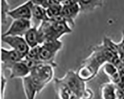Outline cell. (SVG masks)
<instances>
[{"instance_id": "obj_1", "label": "cell", "mask_w": 124, "mask_h": 99, "mask_svg": "<svg viewBox=\"0 0 124 99\" xmlns=\"http://www.w3.org/2000/svg\"><path fill=\"white\" fill-rule=\"evenodd\" d=\"M37 28L40 45L58 40L62 36L72 32V29L66 21H56L50 19L41 22Z\"/></svg>"}, {"instance_id": "obj_2", "label": "cell", "mask_w": 124, "mask_h": 99, "mask_svg": "<svg viewBox=\"0 0 124 99\" xmlns=\"http://www.w3.org/2000/svg\"><path fill=\"white\" fill-rule=\"evenodd\" d=\"M53 67L52 65L44 63L31 70L29 76L37 87L38 93L52 80L54 76Z\"/></svg>"}, {"instance_id": "obj_3", "label": "cell", "mask_w": 124, "mask_h": 99, "mask_svg": "<svg viewBox=\"0 0 124 99\" xmlns=\"http://www.w3.org/2000/svg\"><path fill=\"white\" fill-rule=\"evenodd\" d=\"M63 43L59 40L54 41L47 42L41 45L39 55V61L52 64L55 67L56 64L54 62L57 53L60 50Z\"/></svg>"}, {"instance_id": "obj_4", "label": "cell", "mask_w": 124, "mask_h": 99, "mask_svg": "<svg viewBox=\"0 0 124 99\" xmlns=\"http://www.w3.org/2000/svg\"><path fill=\"white\" fill-rule=\"evenodd\" d=\"M2 41L17 52L23 59L28 53L30 48L25 39L20 36H2Z\"/></svg>"}, {"instance_id": "obj_5", "label": "cell", "mask_w": 124, "mask_h": 99, "mask_svg": "<svg viewBox=\"0 0 124 99\" xmlns=\"http://www.w3.org/2000/svg\"><path fill=\"white\" fill-rule=\"evenodd\" d=\"M31 27V22L29 20H14L7 31L3 34L2 36L23 37Z\"/></svg>"}, {"instance_id": "obj_6", "label": "cell", "mask_w": 124, "mask_h": 99, "mask_svg": "<svg viewBox=\"0 0 124 99\" xmlns=\"http://www.w3.org/2000/svg\"><path fill=\"white\" fill-rule=\"evenodd\" d=\"M59 80L64 82L65 85L70 91L76 94H81L84 90L85 84L84 81L80 79L78 75L73 71H69L62 80Z\"/></svg>"}, {"instance_id": "obj_7", "label": "cell", "mask_w": 124, "mask_h": 99, "mask_svg": "<svg viewBox=\"0 0 124 99\" xmlns=\"http://www.w3.org/2000/svg\"><path fill=\"white\" fill-rule=\"evenodd\" d=\"M33 5L32 1L25 2L15 8L9 10L8 15L14 20L26 19L31 21L32 18V8Z\"/></svg>"}, {"instance_id": "obj_8", "label": "cell", "mask_w": 124, "mask_h": 99, "mask_svg": "<svg viewBox=\"0 0 124 99\" xmlns=\"http://www.w3.org/2000/svg\"><path fill=\"white\" fill-rule=\"evenodd\" d=\"M5 68L10 71L9 77L11 79L17 78L23 79L28 76L30 73V69L23 60Z\"/></svg>"}, {"instance_id": "obj_9", "label": "cell", "mask_w": 124, "mask_h": 99, "mask_svg": "<svg viewBox=\"0 0 124 99\" xmlns=\"http://www.w3.org/2000/svg\"><path fill=\"white\" fill-rule=\"evenodd\" d=\"M80 12L78 1L73 5L63 7L61 14L70 26H74L75 20Z\"/></svg>"}, {"instance_id": "obj_10", "label": "cell", "mask_w": 124, "mask_h": 99, "mask_svg": "<svg viewBox=\"0 0 124 99\" xmlns=\"http://www.w3.org/2000/svg\"><path fill=\"white\" fill-rule=\"evenodd\" d=\"M1 51L2 62L5 67L22 61L23 59L22 56L13 49L8 50L2 48Z\"/></svg>"}, {"instance_id": "obj_11", "label": "cell", "mask_w": 124, "mask_h": 99, "mask_svg": "<svg viewBox=\"0 0 124 99\" xmlns=\"http://www.w3.org/2000/svg\"><path fill=\"white\" fill-rule=\"evenodd\" d=\"M23 85L26 99H34L38 91L29 75L23 79Z\"/></svg>"}, {"instance_id": "obj_12", "label": "cell", "mask_w": 124, "mask_h": 99, "mask_svg": "<svg viewBox=\"0 0 124 99\" xmlns=\"http://www.w3.org/2000/svg\"><path fill=\"white\" fill-rule=\"evenodd\" d=\"M24 38L30 48L40 45L38 28L36 27L31 28L24 36Z\"/></svg>"}, {"instance_id": "obj_13", "label": "cell", "mask_w": 124, "mask_h": 99, "mask_svg": "<svg viewBox=\"0 0 124 99\" xmlns=\"http://www.w3.org/2000/svg\"><path fill=\"white\" fill-rule=\"evenodd\" d=\"M32 17L41 21V22L49 21L50 20L47 15L46 9L42 6L34 3L32 8Z\"/></svg>"}, {"instance_id": "obj_14", "label": "cell", "mask_w": 124, "mask_h": 99, "mask_svg": "<svg viewBox=\"0 0 124 99\" xmlns=\"http://www.w3.org/2000/svg\"><path fill=\"white\" fill-rule=\"evenodd\" d=\"M101 1H80L78 4L80 8V12L86 13L91 12L96 7H101L102 5Z\"/></svg>"}, {"instance_id": "obj_15", "label": "cell", "mask_w": 124, "mask_h": 99, "mask_svg": "<svg viewBox=\"0 0 124 99\" xmlns=\"http://www.w3.org/2000/svg\"><path fill=\"white\" fill-rule=\"evenodd\" d=\"M116 89L112 84H106L102 87V95L104 99H116Z\"/></svg>"}, {"instance_id": "obj_16", "label": "cell", "mask_w": 124, "mask_h": 99, "mask_svg": "<svg viewBox=\"0 0 124 99\" xmlns=\"http://www.w3.org/2000/svg\"><path fill=\"white\" fill-rule=\"evenodd\" d=\"M41 46L38 45L36 47L30 48L29 51L24 58L31 59L36 61H40L39 59V55ZM41 62V61H40Z\"/></svg>"}, {"instance_id": "obj_17", "label": "cell", "mask_w": 124, "mask_h": 99, "mask_svg": "<svg viewBox=\"0 0 124 99\" xmlns=\"http://www.w3.org/2000/svg\"><path fill=\"white\" fill-rule=\"evenodd\" d=\"M33 3L35 4L39 5L41 6H42L45 9H47L50 7L53 6L55 5H56L60 3V1H39V0H37V1H32Z\"/></svg>"}, {"instance_id": "obj_18", "label": "cell", "mask_w": 124, "mask_h": 99, "mask_svg": "<svg viewBox=\"0 0 124 99\" xmlns=\"http://www.w3.org/2000/svg\"><path fill=\"white\" fill-rule=\"evenodd\" d=\"M2 4V22L3 24L6 23V20L7 19V16L8 15V12L9 11V5L7 1H3Z\"/></svg>"}, {"instance_id": "obj_19", "label": "cell", "mask_w": 124, "mask_h": 99, "mask_svg": "<svg viewBox=\"0 0 124 99\" xmlns=\"http://www.w3.org/2000/svg\"><path fill=\"white\" fill-rule=\"evenodd\" d=\"M7 84V79L5 78L4 74L2 76V89H1V99H4L5 91Z\"/></svg>"}, {"instance_id": "obj_20", "label": "cell", "mask_w": 124, "mask_h": 99, "mask_svg": "<svg viewBox=\"0 0 124 99\" xmlns=\"http://www.w3.org/2000/svg\"><path fill=\"white\" fill-rule=\"evenodd\" d=\"M118 47H119V53L121 52H124V30L123 31V37H122V41L120 44H118Z\"/></svg>"}, {"instance_id": "obj_21", "label": "cell", "mask_w": 124, "mask_h": 99, "mask_svg": "<svg viewBox=\"0 0 124 99\" xmlns=\"http://www.w3.org/2000/svg\"><path fill=\"white\" fill-rule=\"evenodd\" d=\"M78 1H70V0H68V1H61V4L62 7H64L74 4L76 3Z\"/></svg>"}, {"instance_id": "obj_22", "label": "cell", "mask_w": 124, "mask_h": 99, "mask_svg": "<svg viewBox=\"0 0 124 99\" xmlns=\"http://www.w3.org/2000/svg\"><path fill=\"white\" fill-rule=\"evenodd\" d=\"M118 56L122 64L124 65V52H120Z\"/></svg>"}]
</instances>
